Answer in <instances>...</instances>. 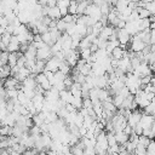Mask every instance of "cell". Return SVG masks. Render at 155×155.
<instances>
[{"label":"cell","instance_id":"obj_1","mask_svg":"<svg viewBox=\"0 0 155 155\" xmlns=\"http://www.w3.org/2000/svg\"><path fill=\"white\" fill-rule=\"evenodd\" d=\"M84 15L88 16L94 22H98L102 18V16H103L102 12H101V10H99V6H97L94 4H88L87 7H86V10H85V12H84Z\"/></svg>","mask_w":155,"mask_h":155},{"label":"cell","instance_id":"obj_2","mask_svg":"<svg viewBox=\"0 0 155 155\" xmlns=\"http://www.w3.org/2000/svg\"><path fill=\"white\" fill-rule=\"evenodd\" d=\"M131 35L125 30V28H116V39L121 47H126L131 41Z\"/></svg>","mask_w":155,"mask_h":155},{"label":"cell","instance_id":"obj_3","mask_svg":"<svg viewBox=\"0 0 155 155\" xmlns=\"http://www.w3.org/2000/svg\"><path fill=\"white\" fill-rule=\"evenodd\" d=\"M4 88L5 90H21L22 87V82H19L15 76L10 75L8 78H6L2 82Z\"/></svg>","mask_w":155,"mask_h":155},{"label":"cell","instance_id":"obj_4","mask_svg":"<svg viewBox=\"0 0 155 155\" xmlns=\"http://www.w3.org/2000/svg\"><path fill=\"white\" fill-rule=\"evenodd\" d=\"M147 44L144 41H142L140 39H138L136 35H133L131 38V41H130V50L133 51V52H142L144 48H145Z\"/></svg>","mask_w":155,"mask_h":155},{"label":"cell","instance_id":"obj_5","mask_svg":"<svg viewBox=\"0 0 155 155\" xmlns=\"http://www.w3.org/2000/svg\"><path fill=\"white\" fill-rule=\"evenodd\" d=\"M61 59L56 56H52L51 58H48L45 63V70H48V71H52V73H56L58 69H59V64H61Z\"/></svg>","mask_w":155,"mask_h":155},{"label":"cell","instance_id":"obj_6","mask_svg":"<svg viewBox=\"0 0 155 155\" xmlns=\"http://www.w3.org/2000/svg\"><path fill=\"white\" fill-rule=\"evenodd\" d=\"M52 57V52H51V46L45 45L40 48L36 50V59H41V61H47L48 58Z\"/></svg>","mask_w":155,"mask_h":155},{"label":"cell","instance_id":"obj_7","mask_svg":"<svg viewBox=\"0 0 155 155\" xmlns=\"http://www.w3.org/2000/svg\"><path fill=\"white\" fill-rule=\"evenodd\" d=\"M35 80H36V84H38L44 91H47V90H50V88L52 87L51 82L48 81V79L46 78V75L44 74V71L36 74V75H35Z\"/></svg>","mask_w":155,"mask_h":155},{"label":"cell","instance_id":"obj_8","mask_svg":"<svg viewBox=\"0 0 155 155\" xmlns=\"http://www.w3.org/2000/svg\"><path fill=\"white\" fill-rule=\"evenodd\" d=\"M136 76H138V78H143V76H145V75H151V70H150V68H149V64L148 63H140L136 69H133V71H132Z\"/></svg>","mask_w":155,"mask_h":155},{"label":"cell","instance_id":"obj_9","mask_svg":"<svg viewBox=\"0 0 155 155\" xmlns=\"http://www.w3.org/2000/svg\"><path fill=\"white\" fill-rule=\"evenodd\" d=\"M115 34H116V28H114L113 25H104L102 28L101 33L98 34V38L103 39V40H109Z\"/></svg>","mask_w":155,"mask_h":155},{"label":"cell","instance_id":"obj_10","mask_svg":"<svg viewBox=\"0 0 155 155\" xmlns=\"http://www.w3.org/2000/svg\"><path fill=\"white\" fill-rule=\"evenodd\" d=\"M140 116H142V113L138 110V109H136V110H132L131 111V114L127 116V119H126V121H127V125H130L132 128L139 122V120H140Z\"/></svg>","mask_w":155,"mask_h":155},{"label":"cell","instance_id":"obj_11","mask_svg":"<svg viewBox=\"0 0 155 155\" xmlns=\"http://www.w3.org/2000/svg\"><path fill=\"white\" fill-rule=\"evenodd\" d=\"M125 30H126L131 36L136 35V34L139 31L138 19H137V21H128V22H126V24H125Z\"/></svg>","mask_w":155,"mask_h":155},{"label":"cell","instance_id":"obj_12","mask_svg":"<svg viewBox=\"0 0 155 155\" xmlns=\"http://www.w3.org/2000/svg\"><path fill=\"white\" fill-rule=\"evenodd\" d=\"M154 120H155V117L154 116H151V115H149V114H142V116H140V120H139V125L142 126V128L144 130V128H150L151 127V125H153V122H154Z\"/></svg>","mask_w":155,"mask_h":155},{"label":"cell","instance_id":"obj_13","mask_svg":"<svg viewBox=\"0 0 155 155\" xmlns=\"http://www.w3.org/2000/svg\"><path fill=\"white\" fill-rule=\"evenodd\" d=\"M19 46H21V42H19L18 38L16 35H12L11 40H10V44L6 47V51L7 52H17V51H19Z\"/></svg>","mask_w":155,"mask_h":155},{"label":"cell","instance_id":"obj_14","mask_svg":"<svg viewBox=\"0 0 155 155\" xmlns=\"http://www.w3.org/2000/svg\"><path fill=\"white\" fill-rule=\"evenodd\" d=\"M30 74H31V73H30V70H29L28 68H25V67H19L18 70H17V73H16L15 75H12V76H15L19 82H22V81H23L24 79H27Z\"/></svg>","mask_w":155,"mask_h":155},{"label":"cell","instance_id":"obj_15","mask_svg":"<svg viewBox=\"0 0 155 155\" xmlns=\"http://www.w3.org/2000/svg\"><path fill=\"white\" fill-rule=\"evenodd\" d=\"M46 16L50 17L51 19H53V21H57V19H61V18H62L61 11H59V8L57 7V5H56V6H52V7H47Z\"/></svg>","mask_w":155,"mask_h":155},{"label":"cell","instance_id":"obj_16","mask_svg":"<svg viewBox=\"0 0 155 155\" xmlns=\"http://www.w3.org/2000/svg\"><path fill=\"white\" fill-rule=\"evenodd\" d=\"M69 4H70V0H57L56 5H57V7H58V8H59V11H61L62 17H64V16L68 13Z\"/></svg>","mask_w":155,"mask_h":155},{"label":"cell","instance_id":"obj_17","mask_svg":"<svg viewBox=\"0 0 155 155\" xmlns=\"http://www.w3.org/2000/svg\"><path fill=\"white\" fill-rule=\"evenodd\" d=\"M125 54H126V50H125L124 47H121V46L115 47V48L110 52V57H111V58H115V59H121L122 57H125Z\"/></svg>","mask_w":155,"mask_h":155},{"label":"cell","instance_id":"obj_18","mask_svg":"<svg viewBox=\"0 0 155 155\" xmlns=\"http://www.w3.org/2000/svg\"><path fill=\"white\" fill-rule=\"evenodd\" d=\"M73 97H74V96L71 94V92H70L69 90H67V88L59 92V99H62L65 104H67V103H71Z\"/></svg>","mask_w":155,"mask_h":155},{"label":"cell","instance_id":"obj_19","mask_svg":"<svg viewBox=\"0 0 155 155\" xmlns=\"http://www.w3.org/2000/svg\"><path fill=\"white\" fill-rule=\"evenodd\" d=\"M98 99L101 102H105V101L111 99V96L109 93V90L108 88H98Z\"/></svg>","mask_w":155,"mask_h":155},{"label":"cell","instance_id":"obj_20","mask_svg":"<svg viewBox=\"0 0 155 155\" xmlns=\"http://www.w3.org/2000/svg\"><path fill=\"white\" fill-rule=\"evenodd\" d=\"M31 120H33V124L36 125V126H41L44 122H45V114L42 111L40 113H36L31 116Z\"/></svg>","mask_w":155,"mask_h":155},{"label":"cell","instance_id":"obj_21","mask_svg":"<svg viewBox=\"0 0 155 155\" xmlns=\"http://www.w3.org/2000/svg\"><path fill=\"white\" fill-rule=\"evenodd\" d=\"M128 134H126L124 131H117L115 132V139H116V143L117 144H125L127 140H128Z\"/></svg>","mask_w":155,"mask_h":155},{"label":"cell","instance_id":"obj_22","mask_svg":"<svg viewBox=\"0 0 155 155\" xmlns=\"http://www.w3.org/2000/svg\"><path fill=\"white\" fill-rule=\"evenodd\" d=\"M150 19L149 18H142L138 19V25H139V31L145 30V29H150Z\"/></svg>","mask_w":155,"mask_h":155},{"label":"cell","instance_id":"obj_23","mask_svg":"<svg viewBox=\"0 0 155 155\" xmlns=\"http://www.w3.org/2000/svg\"><path fill=\"white\" fill-rule=\"evenodd\" d=\"M92 45V42H91V40L88 39V36L86 35V36H84L81 40H80V44H79V50H84V48H90V46Z\"/></svg>","mask_w":155,"mask_h":155},{"label":"cell","instance_id":"obj_24","mask_svg":"<svg viewBox=\"0 0 155 155\" xmlns=\"http://www.w3.org/2000/svg\"><path fill=\"white\" fill-rule=\"evenodd\" d=\"M124 98H125V97H122V96H120L119 93H116V94L111 96V102H113V103H114V105L119 109V108H121V105H122Z\"/></svg>","mask_w":155,"mask_h":155},{"label":"cell","instance_id":"obj_25","mask_svg":"<svg viewBox=\"0 0 155 155\" xmlns=\"http://www.w3.org/2000/svg\"><path fill=\"white\" fill-rule=\"evenodd\" d=\"M102 104H103V109H105V110H109L111 113H116L117 111V108L114 105V103L111 102V99L105 101V102H102Z\"/></svg>","mask_w":155,"mask_h":155},{"label":"cell","instance_id":"obj_26","mask_svg":"<svg viewBox=\"0 0 155 155\" xmlns=\"http://www.w3.org/2000/svg\"><path fill=\"white\" fill-rule=\"evenodd\" d=\"M11 134H12V126H8V125H1L0 126V136L8 137Z\"/></svg>","mask_w":155,"mask_h":155},{"label":"cell","instance_id":"obj_27","mask_svg":"<svg viewBox=\"0 0 155 155\" xmlns=\"http://www.w3.org/2000/svg\"><path fill=\"white\" fill-rule=\"evenodd\" d=\"M137 12H138V17H139V19H142V18H149L151 15H150V12L145 8V7H140V6H138L137 8Z\"/></svg>","mask_w":155,"mask_h":155},{"label":"cell","instance_id":"obj_28","mask_svg":"<svg viewBox=\"0 0 155 155\" xmlns=\"http://www.w3.org/2000/svg\"><path fill=\"white\" fill-rule=\"evenodd\" d=\"M144 110H145V114H149V115H151V116L155 117V97L151 99V102L149 103V105L144 108Z\"/></svg>","mask_w":155,"mask_h":155},{"label":"cell","instance_id":"obj_29","mask_svg":"<svg viewBox=\"0 0 155 155\" xmlns=\"http://www.w3.org/2000/svg\"><path fill=\"white\" fill-rule=\"evenodd\" d=\"M41 35V40L46 44V45H48V46H52L53 45V41H52V38H51V34H50V31L47 30V31H45V33H42V34H40Z\"/></svg>","mask_w":155,"mask_h":155},{"label":"cell","instance_id":"obj_30","mask_svg":"<svg viewBox=\"0 0 155 155\" xmlns=\"http://www.w3.org/2000/svg\"><path fill=\"white\" fill-rule=\"evenodd\" d=\"M59 71H62L63 74H65V75H68L70 71H71V67L65 62V61H62L61 62V64H59V69H58Z\"/></svg>","mask_w":155,"mask_h":155},{"label":"cell","instance_id":"obj_31","mask_svg":"<svg viewBox=\"0 0 155 155\" xmlns=\"http://www.w3.org/2000/svg\"><path fill=\"white\" fill-rule=\"evenodd\" d=\"M82 101L84 98L82 97H73V101H71V105L76 109V110H80L82 108Z\"/></svg>","mask_w":155,"mask_h":155},{"label":"cell","instance_id":"obj_32","mask_svg":"<svg viewBox=\"0 0 155 155\" xmlns=\"http://www.w3.org/2000/svg\"><path fill=\"white\" fill-rule=\"evenodd\" d=\"M78 2H79V0H70L69 7H68V13H70V15L78 13Z\"/></svg>","mask_w":155,"mask_h":155},{"label":"cell","instance_id":"obj_33","mask_svg":"<svg viewBox=\"0 0 155 155\" xmlns=\"http://www.w3.org/2000/svg\"><path fill=\"white\" fill-rule=\"evenodd\" d=\"M67 24L68 23H65L62 18L61 19H57L56 21V28L61 31V33H65V29H67Z\"/></svg>","mask_w":155,"mask_h":155},{"label":"cell","instance_id":"obj_34","mask_svg":"<svg viewBox=\"0 0 155 155\" xmlns=\"http://www.w3.org/2000/svg\"><path fill=\"white\" fill-rule=\"evenodd\" d=\"M149 142H150V138H148L147 136H144V134H140V136H138V143L137 144H139V145H143V147H148V144H149Z\"/></svg>","mask_w":155,"mask_h":155},{"label":"cell","instance_id":"obj_35","mask_svg":"<svg viewBox=\"0 0 155 155\" xmlns=\"http://www.w3.org/2000/svg\"><path fill=\"white\" fill-rule=\"evenodd\" d=\"M147 155H155V140L154 139H150L147 147Z\"/></svg>","mask_w":155,"mask_h":155},{"label":"cell","instance_id":"obj_36","mask_svg":"<svg viewBox=\"0 0 155 155\" xmlns=\"http://www.w3.org/2000/svg\"><path fill=\"white\" fill-rule=\"evenodd\" d=\"M144 7L150 12V15H155V0H151L150 2H148L147 5H144Z\"/></svg>","mask_w":155,"mask_h":155},{"label":"cell","instance_id":"obj_37","mask_svg":"<svg viewBox=\"0 0 155 155\" xmlns=\"http://www.w3.org/2000/svg\"><path fill=\"white\" fill-rule=\"evenodd\" d=\"M92 107H93V102L90 99V98H84V101H82V108H85V109H92Z\"/></svg>","mask_w":155,"mask_h":155},{"label":"cell","instance_id":"obj_38","mask_svg":"<svg viewBox=\"0 0 155 155\" xmlns=\"http://www.w3.org/2000/svg\"><path fill=\"white\" fill-rule=\"evenodd\" d=\"M155 44V30L150 29V45Z\"/></svg>","mask_w":155,"mask_h":155},{"label":"cell","instance_id":"obj_39","mask_svg":"<svg viewBox=\"0 0 155 155\" xmlns=\"http://www.w3.org/2000/svg\"><path fill=\"white\" fill-rule=\"evenodd\" d=\"M150 29L151 30H155V22H151L150 23Z\"/></svg>","mask_w":155,"mask_h":155},{"label":"cell","instance_id":"obj_40","mask_svg":"<svg viewBox=\"0 0 155 155\" xmlns=\"http://www.w3.org/2000/svg\"><path fill=\"white\" fill-rule=\"evenodd\" d=\"M4 33H5V28H4V27H1V25H0V36H1V35H2V34H4Z\"/></svg>","mask_w":155,"mask_h":155}]
</instances>
